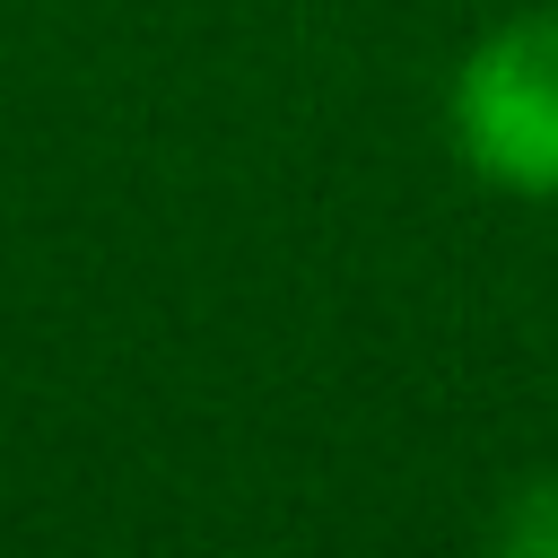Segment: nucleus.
Wrapping results in <instances>:
<instances>
[{
  "label": "nucleus",
  "mask_w": 558,
  "mask_h": 558,
  "mask_svg": "<svg viewBox=\"0 0 558 558\" xmlns=\"http://www.w3.org/2000/svg\"><path fill=\"white\" fill-rule=\"evenodd\" d=\"M453 157L506 201H558V0L497 17L445 87Z\"/></svg>",
  "instance_id": "obj_1"
},
{
  "label": "nucleus",
  "mask_w": 558,
  "mask_h": 558,
  "mask_svg": "<svg viewBox=\"0 0 558 558\" xmlns=\"http://www.w3.org/2000/svg\"><path fill=\"white\" fill-rule=\"evenodd\" d=\"M480 558H558V471H532L497 497Z\"/></svg>",
  "instance_id": "obj_2"
}]
</instances>
